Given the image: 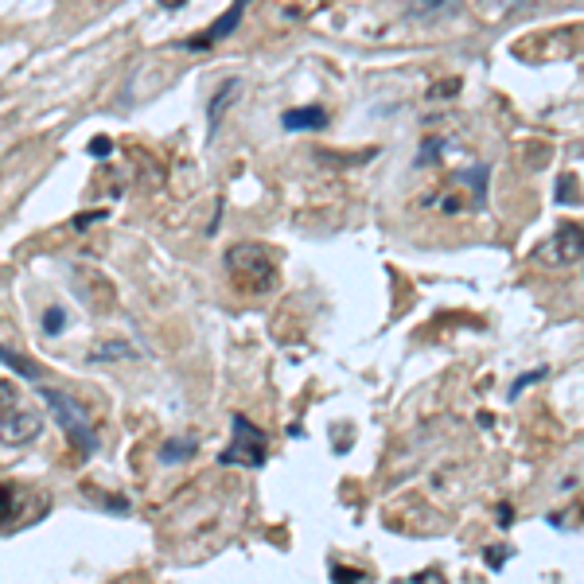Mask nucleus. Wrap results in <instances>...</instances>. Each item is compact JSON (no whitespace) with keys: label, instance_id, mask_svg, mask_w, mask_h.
Instances as JSON below:
<instances>
[{"label":"nucleus","instance_id":"obj_1","mask_svg":"<svg viewBox=\"0 0 584 584\" xmlns=\"http://www.w3.org/2000/svg\"><path fill=\"white\" fill-rule=\"evenodd\" d=\"M226 269H230V277L238 281V289H246V292H269L277 284L273 253L258 242L230 246V253H226Z\"/></svg>","mask_w":584,"mask_h":584},{"label":"nucleus","instance_id":"obj_14","mask_svg":"<svg viewBox=\"0 0 584 584\" xmlns=\"http://www.w3.org/2000/svg\"><path fill=\"white\" fill-rule=\"evenodd\" d=\"M538 378H545V370H530V375H522V378H518L515 386H510V398H518V393H522L526 386H534Z\"/></svg>","mask_w":584,"mask_h":584},{"label":"nucleus","instance_id":"obj_16","mask_svg":"<svg viewBox=\"0 0 584 584\" xmlns=\"http://www.w3.org/2000/svg\"><path fill=\"white\" fill-rule=\"evenodd\" d=\"M558 203H576V195H573V175H561V192H558Z\"/></svg>","mask_w":584,"mask_h":584},{"label":"nucleus","instance_id":"obj_15","mask_svg":"<svg viewBox=\"0 0 584 584\" xmlns=\"http://www.w3.org/2000/svg\"><path fill=\"white\" fill-rule=\"evenodd\" d=\"M332 581H335V584H359L363 573H347V569L335 565V569H332Z\"/></svg>","mask_w":584,"mask_h":584},{"label":"nucleus","instance_id":"obj_10","mask_svg":"<svg viewBox=\"0 0 584 584\" xmlns=\"http://www.w3.org/2000/svg\"><path fill=\"white\" fill-rule=\"evenodd\" d=\"M20 487L17 484H0V526L12 522V518L20 515Z\"/></svg>","mask_w":584,"mask_h":584},{"label":"nucleus","instance_id":"obj_11","mask_svg":"<svg viewBox=\"0 0 584 584\" xmlns=\"http://www.w3.org/2000/svg\"><path fill=\"white\" fill-rule=\"evenodd\" d=\"M195 448H199V444H195V441H184V444H164V448H160V459H164V464H172V459H187Z\"/></svg>","mask_w":584,"mask_h":584},{"label":"nucleus","instance_id":"obj_13","mask_svg":"<svg viewBox=\"0 0 584 584\" xmlns=\"http://www.w3.org/2000/svg\"><path fill=\"white\" fill-rule=\"evenodd\" d=\"M12 405H20V398H17V386L0 382V413H9Z\"/></svg>","mask_w":584,"mask_h":584},{"label":"nucleus","instance_id":"obj_12","mask_svg":"<svg viewBox=\"0 0 584 584\" xmlns=\"http://www.w3.org/2000/svg\"><path fill=\"white\" fill-rule=\"evenodd\" d=\"M63 327H67V312H63V309H47V312H43V332L58 335Z\"/></svg>","mask_w":584,"mask_h":584},{"label":"nucleus","instance_id":"obj_3","mask_svg":"<svg viewBox=\"0 0 584 584\" xmlns=\"http://www.w3.org/2000/svg\"><path fill=\"white\" fill-rule=\"evenodd\" d=\"M223 464H242V467H261L266 464V433L253 421H246L242 413L234 418V444L223 452Z\"/></svg>","mask_w":584,"mask_h":584},{"label":"nucleus","instance_id":"obj_17","mask_svg":"<svg viewBox=\"0 0 584 584\" xmlns=\"http://www.w3.org/2000/svg\"><path fill=\"white\" fill-rule=\"evenodd\" d=\"M90 152H94V156H106V152H109V141H106V137H98V141L90 144Z\"/></svg>","mask_w":584,"mask_h":584},{"label":"nucleus","instance_id":"obj_8","mask_svg":"<svg viewBox=\"0 0 584 584\" xmlns=\"http://www.w3.org/2000/svg\"><path fill=\"white\" fill-rule=\"evenodd\" d=\"M242 90V83H238V78H226L223 86H218L215 90V98H210V109H207V121H210V137L218 133V121H223V113L226 109L234 106V94Z\"/></svg>","mask_w":584,"mask_h":584},{"label":"nucleus","instance_id":"obj_2","mask_svg":"<svg viewBox=\"0 0 584 584\" xmlns=\"http://www.w3.org/2000/svg\"><path fill=\"white\" fill-rule=\"evenodd\" d=\"M40 398L51 405V413H55L58 429L71 436V444H75L78 452H86V456H90V452L98 448V441H94V429H90V421H86V409L78 405L71 393L51 390V386H40Z\"/></svg>","mask_w":584,"mask_h":584},{"label":"nucleus","instance_id":"obj_6","mask_svg":"<svg viewBox=\"0 0 584 584\" xmlns=\"http://www.w3.org/2000/svg\"><path fill=\"white\" fill-rule=\"evenodd\" d=\"M242 17H246V4H230V9H226L223 17L207 28V32H199V40H187V51H203V47H210V43L226 40L234 28L242 24Z\"/></svg>","mask_w":584,"mask_h":584},{"label":"nucleus","instance_id":"obj_7","mask_svg":"<svg viewBox=\"0 0 584 584\" xmlns=\"http://www.w3.org/2000/svg\"><path fill=\"white\" fill-rule=\"evenodd\" d=\"M281 126L289 129V133H316V129H327V109L324 106L284 109Z\"/></svg>","mask_w":584,"mask_h":584},{"label":"nucleus","instance_id":"obj_4","mask_svg":"<svg viewBox=\"0 0 584 584\" xmlns=\"http://www.w3.org/2000/svg\"><path fill=\"white\" fill-rule=\"evenodd\" d=\"M43 433V418L32 405H12L9 413H0V441L20 448V444H32Z\"/></svg>","mask_w":584,"mask_h":584},{"label":"nucleus","instance_id":"obj_5","mask_svg":"<svg viewBox=\"0 0 584 584\" xmlns=\"http://www.w3.org/2000/svg\"><path fill=\"white\" fill-rule=\"evenodd\" d=\"M542 258L550 266H573L584 258V226L581 223H561L553 230V238L542 246Z\"/></svg>","mask_w":584,"mask_h":584},{"label":"nucleus","instance_id":"obj_9","mask_svg":"<svg viewBox=\"0 0 584 584\" xmlns=\"http://www.w3.org/2000/svg\"><path fill=\"white\" fill-rule=\"evenodd\" d=\"M0 363H9V367L17 370V375H24L28 382H40V378H43V370L35 367L32 359H24V355H17V350H9V347H4V343H0Z\"/></svg>","mask_w":584,"mask_h":584}]
</instances>
